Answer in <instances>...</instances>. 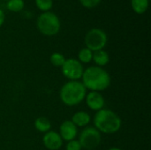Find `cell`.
Wrapping results in <instances>:
<instances>
[{"label": "cell", "instance_id": "obj_21", "mask_svg": "<svg viewBox=\"0 0 151 150\" xmlns=\"http://www.w3.org/2000/svg\"><path fill=\"white\" fill-rule=\"evenodd\" d=\"M4 11L0 9V27L4 24Z\"/></svg>", "mask_w": 151, "mask_h": 150}, {"label": "cell", "instance_id": "obj_18", "mask_svg": "<svg viewBox=\"0 0 151 150\" xmlns=\"http://www.w3.org/2000/svg\"><path fill=\"white\" fill-rule=\"evenodd\" d=\"M36 7L44 11H49L53 6V0H35Z\"/></svg>", "mask_w": 151, "mask_h": 150}, {"label": "cell", "instance_id": "obj_12", "mask_svg": "<svg viewBox=\"0 0 151 150\" xmlns=\"http://www.w3.org/2000/svg\"><path fill=\"white\" fill-rule=\"evenodd\" d=\"M92 60L95 62L96 66L103 67V66H105L109 63L110 57H109V54L105 50H96L93 52Z\"/></svg>", "mask_w": 151, "mask_h": 150}, {"label": "cell", "instance_id": "obj_10", "mask_svg": "<svg viewBox=\"0 0 151 150\" xmlns=\"http://www.w3.org/2000/svg\"><path fill=\"white\" fill-rule=\"evenodd\" d=\"M59 135L65 141L75 140L78 135V128L71 120H65L59 127Z\"/></svg>", "mask_w": 151, "mask_h": 150}, {"label": "cell", "instance_id": "obj_5", "mask_svg": "<svg viewBox=\"0 0 151 150\" xmlns=\"http://www.w3.org/2000/svg\"><path fill=\"white\" fill-rule=\"evenodd\" d=\"M108 38L106 33L100 28H92L90 29L85 35V45L86 48L90 50L96 51L100 50H104L106 46Z\"/></svg>", "mask_w": 151, "mask_h": 150}, {"label": "cell", "instance_id": "obj_9", "mask_svg": "<svg viewBox=\"0 0 151 150\" xmlns=\"http://www.w3.org/2000/svg\"><path fill=\"white\" fill-rule=\"evenodd\" d=\"M86 103L88 107L95 111H98L102 109H104L105 105V100L103 95L100 92L96 91H90L86 95L85 97Z\"/></svg>", "mask_w": 151, "mask_h": 150}, {"label": "cell", "instance_id": "obj_20", "mask_svg": "<svg viewBox=\"0 0 151 150\" xmlns=\"http://www.w3.org/2000/svg\"><path fill=\"white\" fill-rule=\"evenodd\" d=\"M81 146L77 140H73L70 141H67L65 149L66 150H81Z\"/></svg>", "mask_w": 151, "mask_h": 150}, {"label": "cell", "instance_id": "obj_23", "mask_svg": "<svg viewBox=\"0 0 151 150\" xmlns=\"http://www.w3.org/2000/svg\"><path fill=\"white\" fill-rule=\"evenodd\" d=\"M5 1H8V0H5Z\"/></svg>", "mask_w": 151, "mask_h": 150}, {"label": "cell", "instance_id": "obj_19", "mask_svg": "<svg viewBox=\"0 0 151 150\" xmlns=\"http://www.w3.org/2000/svg\"><path fill=\"white\" fill-rule=\"evenodd\" d=\"M80 3L86 8H94L96 6H97L102 0H79Z\"/></svg>", "mask_w": 151, "mask_h": 150}, {"label": "cell", "instance_id": "obj_13", "mask_svg": "<svg viewBox=\"0 0 151 150\" xmlns=\"http://www.w3.org/2000/svg\"><path fill=\"white\" fill-rule=\"evenodd\" d=\"M35 127L38 132L46 133L47 132L50 131L51 123L49 118L45 117H39L35 120Z\"/></svg>", "mask_w": 151, "mask_h": 150}, {"label": "cell", "instance_id": "obj_15", "mask_svg": "<svg viewBox=\"0 0 151 150\" xmlns=\"http://www.w3.org/2000/svg\"><path fill=\"white\" fill-rule=\"evenodd\" d=\"M92 57H93V51L88 48L81 49L78 53V60L83 64L90 63L92 61Z\"/></svg>", "mask_w": 151, "mask_h": 150}, {"label": "cell", "instance_id": "obj_2", "mask_svg": "<svg viewBox=\"0 0 151 150\" xmlns=\"http://www.w3.org/2000/svg\"><path fill=\"white\" fill-rule=\"evenodd\" d=\"M95 128L105 134H113L119 132L122 126L119 116L111 110L102 109L96 111L94 117Z\"/></svg>", "mask_w": 151, "mask_h": 150}, {"label": "cell", "instance_id": "obj_22", "mask_svg": "<svg viewBox=\"0 0 151 150\" xmlns=\"http://www.w3.org/2000/svg\"><path fill=\"white\" fill-rule=\"evenodd\" d=\"M108 150H122L121 149H119V148H116V147H113V148H111V149H109Z\"/></svg>", "mask_w": 151, "mask_h": 150}, {"label": "cell", "instance_id": "obj_1", "mask_svg": "<svg viewBox=\"0 0 151 150\" xmlns=\"http://www.w3.org/2000/svg\"><path fill=\"white\" fill-rule=\"evenodd\" d=\"M82 84L86 89L101 92L107 89L111 84V76L103 67L89 66L82 74Z\"/></svg>", "mask_w": 151, "mask_h": 150}, {"label": "cell", "instance_id": "obj_14", "mask_svg": "<svg viewBox=\"0 0 151 150\" xmlns=\"http://www.w3.org/2000/svg\"><path fill=\"white\" fill-rule=\"evenodd\" d=\"M150 4V0H131V5L137 14L144 13Z\"/></svg>", "mask_w": 151, "mask_h": 150}, {"label": "cell", "instance_id": "obj_16", "mask_svg": "<svg viewBox=\"0 0 151 150\" xmlns=\"http://www.w3.org/2000/svg\"><path fill=\"white\" fill-rule=\"evenodd\" d=\"M24 1L23 0H8L6 4V7L9 11L12 12H19L24 8Z\"/></svg>", "mask_w": 151, "mask_h": 150}, {"label": "cell", "instance_id": "obj_3", "mask_svg": "<svg viewBox=\"0 0 151 150\" xmlns=\"http://www.w3.org/2000/svg\"><path fill=\"white\" fill-rule=\"evenodd\" d=\"M87 89L80 80H69L65 83L59 92L62 103L69 107L78 105L86 97Z\"/></svg>", "mask_w": 151, "mask_h": 150}, {"label": "cell", "instance_id": "obj_7", "mask_svg": "<svg viewBox=\"0 0 151 150\" xmlns=\"http://www.w3.org/2000/svg\"><path fill=\"white\" fill-rule=\"evenodd\" d=\"M63 75L69 80H79L81 79L84 69L81 63L75 58L65 59L64 65L61 66Z\"/></svg>", "mask_w": 151, "mask_h": 150}, {"label": "cell", "instance_id": "obj_4", "mask_svg": "<svg viewBox=\"0 0 151 150\" xmlns=\"http://www.w3.org/2000/svg\"><path fill=\"white\" fill-rule=\"evenodd\" d=\"M37 28L41 34L46 36L56 35L61 27L59 18L51 11L42 12L37 19Z\"/></svg>", "mask_w": 151, "mask_h": 150}, {"label": "cell", "instance_id": "obj_11", "mask_svg": "<svg viewBox=\"0 0 151 150\" xmlns=\"http://www.w3.org/2000/svg\"><path fill=\"white\" fill-rule=\"evenodd\" d=\"M90 120H91L90 115L83 111L75 112L71 119V121L77 127H86L90 123Z\"/></svg>", "mask_w": 151, "mask_h": 150}, {"label": "cell", "instance_id": "obj_6", "mask_svg": "<svg viewBox=\"0 0 151 150\" xmlns=\"http://www.w3.org/2000/svg\"><path fill=\"white\" fill-rule=\"evenodd\" d=\"M102 141L101 133L93 126H86L79 136V142L82 149L93 150L96 149Z\"/></svg>", "mask_w": 151, "mask_h": 150}, {"label": "cell", "instance_id": "obj_8", "mask_svg": "<svg viewBox=\"0 0 151 150\" xmlns=\"http://www.w3.org/2000/svg\"><path fill=\"white\" fill-rule=\"evenodd\" d=\"M42 143L47 149L58 150L63 146V140L58 133L55 131H49L43 135Z\"/></svg>", "mask_w": 151, "mask_h": 150}, {"label": "cell", "instance_id": "obj_17", "mask_svg": "<svg viewBox=\"0 0 151 150\" xmlns=\"http://www.w3.org/2000/svg\"><path fill=\"white\" fill-rule=\"evenodd\" d=\"M65 59L66 58L65 57V56L59 52H54L50 57V63L52 64V65L56 67H61L64 65Z\"/></svg>", "mask_w": 151, "mask_h": 150}]
</instances>
